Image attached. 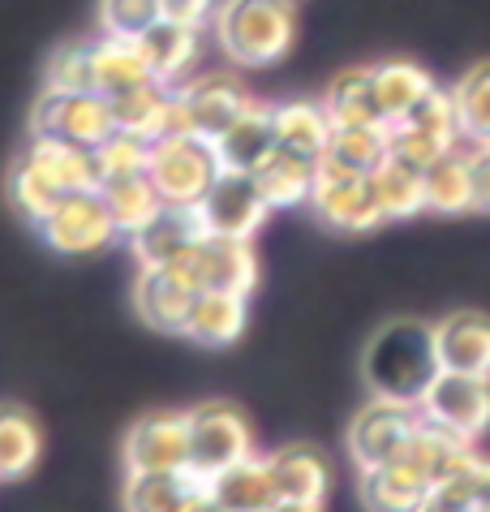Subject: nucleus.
<instances>
[{
    "label": "nucleus",
    "mask_w": 490,
    "mask_h": 512,
    "mask_svg": "<svg viewBox=\"0 0 490 512\" xmlns=\"http://www.w3.org/2000/svg\"><path fill=\"white\" fill-rule=\"evenodd\" d=\"M439 371H443V362L435 345V323H426V319L383 323L362 353V375H366L370 396H387V401L417 405Z\"/></svg>",
    "instance_id": "obj_1"
},
{
    "label": "nucleus",
    "mask_w": 490,
    "mask_h": 512,
    "mask_svg": "<svg viewBox=\"0 0 490 512\" xmlns=\"http://www.w3.org/2000/svg\"><path fill=\"white\" fill-rule=\"evenodd\" d=\"M224 56L241 69H267L297 39V5L288 0H220L211 13Z\"/></svg>",
    "instance_id": "obj_2"
},
{
    "label": "nucleus",
    "mask_w": 490,
    "mask_h": 512,
    "mask_svg": "<svg viewBox=\"0 0 490 512\" xmlns=\"http://www.w3.org/2000/svg\"><path fill=\"white\" fill-rule=\"evenodd\" d=\"M220 168L224 164L215 155V142L198 134H164L151 142L147 155V177L155 181V190L164 194V203H181V207L203 203V194L220 177Z\"/></svg>",
    "instance_id": "obj_3"
},
{
    "label": "nucleus",
    "mask_w": 490,
    "mask_h": 512,
    "mask_svg": "<svg viewBox=\"0 0 490 512\" xmlns=\"http://www.w3.org/2000/svg\"><path fill=\"white\" fill-rule=\"evenodd\" d=\"M112 134H117L112 104L99 91L43 87V95L31 108V138H61V142H78V147H99Z\"/></svg>",
    "instance_id": "obj_4"
},
{
    "label": "nucleus",
    "mask_w": 490,
    "mask_h": 512,
    "mask_svg": "<svg viewBox=\"0 0 490 512\" xmlns=\"http://www.w3.org/2000/svg\"><path fill=\"white\" fill-rule=\"evenodd\" d=\"M185 422H190V469L198 478H211L228 465L254 457V431L237 405L203 401L185 409Z\"/></svg>",
    "instance_id": "obj_5"
},
{
    "label": "nucleus",
    "mask_w": 490,
    "mask_h": 512,
    "mask_svg": "<svg viewBox=\"0 0 490 512\" xmlns=\"http://www.w3.org/2000/svg\"><path fill=\"white\" fill-rule=\"evenodd\" d=\"M426 422L443 426L469 444L490 431V379L486 375H460V371H439L426 396L417 401Z\"/></svg>",
    "instance_id": "obj_6"
},
{
    "label": "nucleus",
    "mask_w": 490,
    "mask_h": 512,
    "mask_svg": "<svg viewBox=\"0 0 490 512\" xmlns=\"http://www.w3.org/2000/svg\"><path fill=\"white\" fill-rule=\"evenodd\" d=\"M267 216H271L267 194L258 186V177L245 173V168H220V177L211 181V190L203 194V203H198L203 229L220 233V237L254 241V233L267 224Z\"/></svg>",
    "instance_id": "obj_7"
},
{
    "label": "nucleus",
    "mask_w": 490,
    "mask_h": 512,
    "mask_svg": "<svg viewBox=\"0 0 490 512\" xmlns=\"http://www.w3.org/2000/svg\"><path fill=\"white\" fill-rule=\"evenodd\" d=\"M422 409L409 401H387V396H370V405L357 409V418L349 422V457L357 469L383 465L405 452L413 439Z\"/></svg>",
    "instance_id": "obj_8"
},
{
    "label": "nucleus",
    "mask_w": 490,
    "mask_h": 512,
    "mask_svg": "<svg viewBox=\"0 0 490 512\" xmlns=\"http://www.w3.org/2000/svg\"><path fill=\"white\" fill-rule=\"evenodd\" d=\"M39 233L56 254H95L121 237L117 220H112V211L99 190L65 194L61 203L52 207V216L39 224Z\"/></svg>",
    "instance_id": "obj_9"
},
{
    "label": "nucleus",
    "mask_w": 490,
    "mask_h": 512,
    "mask_svg": "<svg viewBox=\"0 0 490 512\" xmlns=\"http://www.w3.org/2000/svg\"><path fill=\"white\" fill-rule=\"evenodd\" d=\"M310 211L336 233H374L379 224H387L370 173H327V168H319V181L310 190Z\"/></svg>",
    "instance_id": "obj_10"
},
{
    "label": "nucleus",
    "mask_w": 490,
    "mask_h": 512,
    "mask_svg": "<svg viewBox=\"0 0 490 512\" xmlns=\"http://www.w3.org/2000/svg\"><path fill=\"white\" fill-rule=\"evenodd\" d=\"M198 293L203 289H198V280H194L190 267H185V259L164 263V267H142L138 280H134V310L142 315V323L155 327V332L181 336Z\"/></svg>",
    "instance_id": "obj_11"
},
{
    "label": "nucleus",
    "mask_w": 490,
    "mask_h": 512,
    "mask_svg": "<svg viewBox=\"0 0 490 512\" xmlns=\"http://www.w3.org/2000/svg\"><path fill=\"white\" fill-rule=\"evenodd\" d=\"M185 267L194 272L198 289H220V293L250 297L254 284H258V254L245 237L203 233L198 246L185 254Z\"/></svg>",
    "instance_id": "obj_12"
},
{
    "label": "nucleus",
    "mask_w": 490,
    "mask_h": 512,
    "mask_svg": "<svg viewBox=\"0 0 490 512\" xmlns=\"http://www.w3.org/2000/svg\"><path fill=\"white\" fill-rule=\"evenodd\" d=\"M190 465V422L177 409H155L125 435V469H185Z\"/></svg>",
    "instance_id": "obj_13"
},
{
    "label": "nucleus",
    "mask_w": 490,
    "mask_h": 512,
    "mask_svg": "<svg viewBox=\"0 0 490 512\" xmlns=\"http://www.w3.org/2000/svg\"><path fill=\"white\" fill-rule=\"evenodd\" d=\"M203 220H198V207H181V203H164L155 216L134 229L125 241L134 250L138 267H164V263H181L185 254L198 246L203 237Z\"/></svg>",
    "instance_id": "obj_14"
},
{
    "label": "nucleus",
    "mask_w": 490,
    "mask_h": 512,
    "mask_svg": "<svg viewBox=\"0 0 490 512\" xmlns=\"http://www.w3.org/2000/svg\"><path fill=\"white\" fill-rule=\"evenodd\" d=\"M185 99V117H190V134L198 138H220L245 108L254 104L250 91L241 87L237 74H198L185 87H177Z\"/></svg>",
    "instance_id": "obj_15"
},
{
    "label": "nucleus",
    "mask_w": 490,
    "mask_h": 512,
    "mask_svg": "<svg viewBox=\"0 0 490 512\" xmlns=\"http://www.w3.org/2000/svg\"><path fill=\"white\" fill-rule=\"evenodd\" d=\"M125 508L138 512H198L207 508V478L185 469H129Z\"/></svg>",
    "instance_id": "obj_16"
},
{
    "label": "nucleus",
    "mask_w": 490,
    "mask_h": 512,
    "mask_svg": "<svg viewBox=\"0 0 490 512\" xmlns=\"http://www.w3.org/2000/svg\"><path fill=\"white\" fill-rule=\"evenodd\" d=\"M267 469H271V482H276L280 508H293V512L323 508L327 487H331V469H327V461L314 448L293 444V448L271 452Z\"/></svg>",
    "instance_id": "obj_17"
},
{
    "label": "nucleus",
    "mask_w": 490,
    "mask_h": 512,
    "mask_svg": "<svg viewBox=\"0 0 490 512\" xmlns=\"http://www.w3.org/2000/svg\"><path fill=\"white\" fill-rule=\"evenodd\" d=\"M138 48H142V56H147L155 82L177 87V82L194 69L198 52H203V26L177 22V18H160V22H151L147 31L138 35Z\"/></svg>",
    "instance_id": "obj_18"
},
{
    "label": "nucleus",
    "mask_w": 490,
    "mask_h": 512,
    "mask_svg": "<svg viewBox=\"0 0 490 512\" xmlns=\"http://www.w3.org/2000/svg\"><path fill=\"white\" fill-rule=\"evenodd\" d=\"M207 508H220V512H271V508H280L267 457L254 452V457L211 474L207 478Z\"/></svg>",
    "instance_id": "obj_19"
},
{
    "label": "nucleus",
    "mask_w": 490,
    "mask_h": 512,
    "mask_svg": "<svg viewBox=\"0 0 490 512\" xmlns=\"http://www.w3.org/2000/svg\"><path fill=\"white\" fill-rule=\"evenodd\" d=\"M435 345L443 371L490 379V319L478 310H456L435 323Z\"/></svg>",
    "instance_id": "obj_20"
},
{
    "label": "nucleus",
    "mask_w": 490,
    "mask_h": 512,
    "mask_svg": "<svg viewBox=\"0 0 490 512\" xmlns=\"http://www.w3.org/2000/svg\"><path fill=\"white\" fill-rule=\"evenodd\" d=\"M362 504L366 508H379V512H409V508H426L430 500V482L422 469H417L405 452L392 461H383V465H370L362 469Z\"/></svg>",
    "instance_id": "obj_21"
},
{
    "label": "nucleus",
    "mask_w": 490,
    "mask_h": 512,
    "mask_svg": "<svg viewBox=\"0 0 490 512\" xmlns=\"http://www.w3.org/2000/svg\"><path fill=\"white\" fill-rule=\"evenodd\" d=\"M271 151H276V108L258 104V99L241 112L233 125H228L220 138H215V155H220V164L224 168H245V173H254Z\"/></svg>",
    "instance_id": "obj_22"
},
{
    "label": "nucleus",
    "mask_w": 490,
    "mask_h": 512,
    "mask_svg": "<svg viewBox=\"0 0 490 512\" xmlns=\"http://www.w3.org/2000/svg\"><path fill=\"white\" fill-rule=\"evenodd\" d=\"M245 302H250V297H241V293L203 289L194 297V310H190V319H185L181 336L203 349H228L245 332V319H250Z\"/></svg>",
    "instance_id": "obj_23"
},
{
    "label": "nucleus",
    "mask_w": 490,
    "mask_h": 512,
    "mask_svg": "<svg viewBox=\"0 0 490 512\" xmlns=\"http://www.w3.org/2000/svg\"><path fill=\"white\" fill-rule=\"evenodd\" d=\"M254 177H258V186H263L271 211H288V207L310 203V190H314V181H319V160L297 155L276 142V151L254 168Z\"/></svg>",
    "instance_id": "obj_24"
},
{
    "label": "nucleus",
    "mask_w": 490,
    "mask_h": 512,
    "mask_svg": "<svg viewBox=\"0 0 490 512\" xmlns=\"http://www.w3.org/2000/svg\"><path fill=\"white\" fill-rule=\"evenodd\" d=\"M26 155L48 173L65 194L78 190H99V151L95 147H78V142H61V138H31L26 142Z\"/></svg>",
    "instance_id": "obj_25"
},
{
    "label": "nucleus",
    "mask_w": 490,
    "mask_h": 512,
    "mask_svg": "<svg viewBox=\"0 0 490 512\" xmlns=\"http://www.w3.org/2000/svg\"><path fill=\"white\" fill-rule=\"evenodd\" d=\"M155 82L147 56H142L138 39H121V35H104L95 39V91L104 99H117L125 91Z\"/></svg>",
    "instance_id": "obj_26"
},
{
    "label": "nucleus",
    "mask_w": 490,
    "mask_h": 512,
    "mask_svg": "<svg viewBox=\"0 0 490 512\" xmlns=\"http://www.w3.org/2000/svg\"><path fill=\"white\" fill-rule=\"evenodd\" d=\"M405 457L422 469L430 482H443V478H452L465 465L478 461V452H473L469 439H460V435L443 431V426L422 418V422H417V431H413V439L405 444Z\"/></svg>",
    "instance_id": "obj_27"
},
{
    "label": "nucleus",
    "mask_w": 490,
    "mask_h": 512,
    "mask_svg": "<svg viewBox=\"0 0 490 512\" xmlns=\"http://www.w3.org/2000/svg\"><path fill=\"white\" fill-rule=\"evenodd\" d=\"M323 108H327L331 125H387L379 91H374V65L370 69H344V74L331 78Z\"/></svg>",
    "instance_id": "obj_28"
},
{
    "label": "nucleus",
    "mask_w": 490,
    "mask_h": 512,
    "mask_svg": "<svg viewBox=\"0 0 490 512\" xmlns=\"http://www.w3.org/2000/svg\"><path fill=\"white\" fill-rule=\"evenodd\" d=\"M387 160V125H336L319 168L327 173H374Z\"/></svg>",
    "instance_id": "obj_29"
},
{
    "label": "nucleus",
    "mask_w": 490,
    "mask_h": 512,
    "mask_svg": "<svg viewBox=\"0 0 490 512\" xmlns=\"http://www.w3.org/2000/svg\"><path fill=\"white\" fill-rule=\"evenodd\" d=\"M168 99H172V87H164V82H142V87L108 99V104H112V121H117L121 134L155 142L168 134Z\"/></svg>",
    "instance_id": "obj_30"
},
{
    "label": "nucleus",
    "mask_w": 490,
    "mask_h": 512,
    "mask_svg": "<svg viewBox=\"0 0 490 512\" xmlns=\"http://www.w3.org/2000/svg\"><path fill=\"white\" fill-rule=\"evenodd\" d=\"M331 130H336V125H331L327 108L314 104V99H293V104L276 108V142L288 151H297V155L323 160Z\"/></svg>",
    "instance_id": "obj_31"
},
{
    "label": "nucleus",
    "mask_w": 490,
    "mask_h": 512,
    "mask_svg": "<svg viewBox=\"0 0 490 512\" xmlns=\"http://www.w3.org/2000/svg\"><path fill=\"white\" fill-rule=\"evenodd\" d=\"M43 452L35 418L18 405H0V482H22Z\"/></svg>",
    "instance_id": "obj_32"
},
{
    "label": "nucleus",
    "mask_w": 490,
    "mask_h": 512,
    "mask_svg": "<svg viewBox=\"0 0 490 512\" xmlns=\"http://www.w3.org/2000/svg\"><path fill=\"white\" fill-rule=\"evenodd\" d=\"M99 194H104V203L112 211V220H117L121 237H129L134 229H142L155 211L164 207V194L155 190V181L147 173H129V177H108L104 186H99Z\"/></svg>",
    "instance_id": "obj_33"
},
{
    "label": "nucleus",
    "mask_w": 490,
    "mask_h": 512,
    "mask_svg": "<svg viewBox=\"0 0 490 512\" xmlns=\"http://www.w3.org/2000/svg\"><path fill=\"white\" fill-rule=\"evenodd\" d=\"M422 181H426V211H439V216H460V211H473L469 160L460 155V147H452L448 155H439V160L422 173Z\"/></svg>",
    "instance_id": "obj_34"
},
{
    "label": "nucleus",
    "mask_w": 490,
    "mask_h": 512,
    "mask_svg": "<svg viewBox=\"0 0 490 512\" xmlns=\"http://www.w3.org/2000/svg\"><path fill=\"white\" fill-rule=\"evenodd\" d=\"M5 190H9V203H13V211H22L31 224H43L52 216V207L65 198V190L56 186V181L43 173V168L31 160V155H18L13 160V168H9V181H5Z\"/></svg>",
    "instance_id": "obj_35"
},
{
    "label": "nucleus",
    "mask_w": 490,
    "mask_h": 512,
    "mask_svg": "<svg viewBox=\"0 0 490 512\" xmlns=\"http://www.w3.org/2000/svg\"><path fill=\"white\" fill-rule=\"evenodd\" d=\"M370 181H374V194H379V207H383L387 220H409L417 211H426V181L417 168L387 155V160L370 173Z\"/></svg>",
    "instance_id": "obj_36"
},
{
    "label": "nucleus",
    "mask_w": 490,
    "mask_h": 512,
    "mask_svg": "<svg viewBox=\"0 0 490 512\" xmlns=\"http://www.w3.org/2000/svg\"><path fill=\"white\" fill-rule=\"evenodd\" d=\"M430 87H435V78H430L422 65H413V61H383V65H374V91H379V104H383L387 125L405 117V112Z\"/></svg>",
    "instance_id": "obj_37"
},
{
    "label": "nucleus",
    "mask_w": 490,
    "mask_h": 512,
    "mask_svg": "<svg viewBox=\"0 0 490 512\" xmlns=\"http://www.w3.org/2000/svg\"><path fill=\"white\" fill-rule=\"evenodd\" d=\"M452 99H456V117H460V138H469L473 147L490 142V61L460 74V82L452 87Z\"/></svg>",
    "instance_id": "obj_38"
},
{
    "label": "nucleus",
    "mask_w": 490,
    "mask_h": 512,
    "mask_svg": "<svg viewBox=\"0 0 490 512\" xmlns=\"http://www.w3.org/2000/svg\"><path fill=\"white\" fill-rule=\"evenodd\" d=\"M43 82L56 91H95V39H74L48 56Z\"/></svg>",
    "instance_id": "obj_39"
},
{
    "label": "nucleus",
    "mask_w": 490,
    "mask_h": 512,
    "mask_svg": "<svg viewBox=\"0 0 490 512\" xmlns=\"http://www.w3.org/2000/svg\"><path fill=\"white\" fill-rule=\"evenodd\" d=\"M400 121L413 125V130H422V134H430V138H439V142H448V147H456V142H460L456 99H452V91H443V87H430ZM392 125H396V121H392Z\"/></svg>",
    "instance_id": "obj_40"
},
{
    "label": "nucleus",
    "mask_w": 490,
    "mask_h": 512,
    "mask_svg": "<svg viewBox=\"0 0 490 512\" xmlns=\"http://www.w3.org/2000/svg\"><path fill=\"white\" fill-rule=\"evenodd\" d=\"M164 18L160 0H99V31L104 35H121V39H138L151 22Z\"/></svg>",
    "instance_id": "obj_41"
},
{
    "label": "nucleus",
    "mask_w": 490,
    "mask_h": 512,
    "mask_svg": "<svg viewBox=\"0 0 490 512\" xmlns=\"http://www.w3.org/2000/svg\"><path fill=\"white\" fill-rule=\"evenodd\" d=\"M448 151H452L448 142H439V138H430L422 130H413V125H405V121L387 125V155L400 160V164H409V168H417V173H426V168L435 164L439 155H448Z\"/></svg>",
    "instance_id": "obj_42"
},
{
    "label": "nucleus",
    "mask_w": 490,
    "mask_h": 512,
    "mask_svg": "<svg viewBox=\"0 0 490 512\" xmlns=\"http://www.w3.org/2000/svg\"><path fill=\"white\" fill-rule=\"evenodd\" d=\"M99 173H104V181L108 177H129V173H147V155H151V142H142V138H134V134H112V138H104L99 142ZM99 181V186H104Z\"/></svg>",
    "instance_id": "obj_43"
},
{
    "label": "nucleus",
    "mask_w": 490,
    "mask_h": 512,
    "mask_svg": "<svg viewBox=\"0 0 490 512\" xmlns=\"http://www.w3.org/2000/svg\"><path fill=\"white\" fill-rule=\"evenodd\" d=\"M465 160H469V181H473V211H490V142H478Z\"/></svg>",
    "instance_id": "obj_44"
},
{
    "label": "nucleus",
    "mask_w": 490,
    "mask_h": 512,
    "mask_svg": "<svg viewBox=\"0 0 490 512\" xmlns=\"http://www.w3.org/2000/svg\"><path fill=\"white\" fill-rule=\"evenodd\" d=\"M160 5H164V18L194 22V26H203L215 13V0H160Z\"/></svg>",
    "instance_id": "obj_45"
},
{
    "label": "nucleus",
    "mask_w": 490,
    "mask_h": 512,
    "mask_svg": "<svg viewBox=\"0 0 490 512\" xmlns=\"http://www.w3.org/2000/svg\"><path fill=\"white\" fill-rule=\"evenodd\" d=\"M473 508L490 512V461H482V457L473 465Z\"/></svg>",
    "instance_id": "obj_46"
},
{
    "label": "nucleus",
    "mask_w": 490,
    "mask_h": 512,
    "mask_svg": "<svg viewBox=\"0 0 490 512\" xmlns=\"http://www.w3.org/2000/svg\"><path fill=\"white\" fill-rule=\"evenodd\" d=\"M288 5H306V0H288Z\"/></svg>",
    "instance_id": "obj_47"
}]
</instances>
